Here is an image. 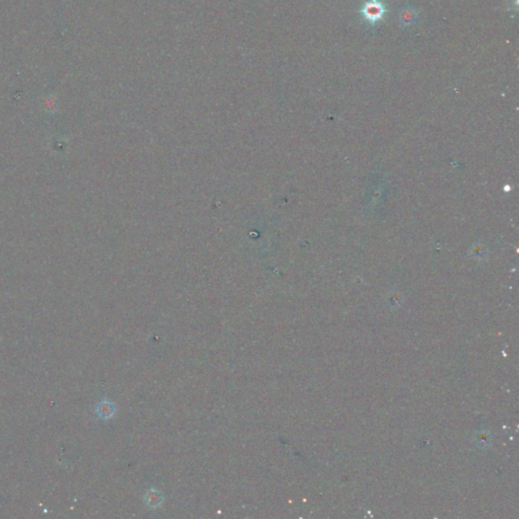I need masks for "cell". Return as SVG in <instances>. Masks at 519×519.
I'll use <instances>...</instances> for the list:
<instances>
[{"label": "cell", "mask_w": 519, "mask_h": 519, "mask_svg": "<svg viewBox=\"0 0 519 519\" xmlns=\"http://www.w3.org/2000/svg\"><path fill=\"white\" fill-rule=\"evenodd\" d=\"M386 6L381 0H365L359 13L362 19L371 27L379 24L387 14Z\"/></svg>", "instance_id": "obj_1"}, {"label": "cell", "mask_w": 519, "mask_h": 519, "mask_svg": "<svg viewBox=\"0 0 519 519\" xmlns=\"http://www.w3.org/2000/svg\"><path fill=\"white\" fill-rule=\"evenodd\" d=\"M418 18H419L418 11L413 8H410V7L403 9L402 12L400 13V21L403 24V26H405V27L414 26L417 23Z\"/></svg>", "instance_id": "obj_2"}, {"label": "cell", "mask_w": 519, "mask_h": 519, "mask_svg": "<svg viewBox=\"0 0 519 519\" xmlns=\"http://www.w3.org/2000/svg\"><path fill=\"white\" fill-rule=\"evenodd\" d=\"M99 413H100V416L103 417V418L110 417L112 415V413H113L112 405H110L109 403L101 404L100 408H99Z\"/></svg>", "instance_id": "obj_3"}]
</instances>
